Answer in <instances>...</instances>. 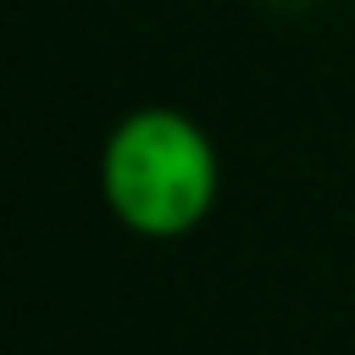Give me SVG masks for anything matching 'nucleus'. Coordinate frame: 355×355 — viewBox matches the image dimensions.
I'll return each instance as SVG.
<instances>
[{"instance_id": "1", "label": "nucleus", "mask_w": 355, "mask_h": 355, "mask_svg": "<svg viewBox=\"0 0 355 355\" xmlns=\"http://www.w3.org/2000/svg\"><path fill=\"white\" fill-rule=\"evenodd\" d=\"M105 211L139 239L194 233L222 194V155L211 133L178 105H133L100 150Z\"/></svg>"}]
</instances>
